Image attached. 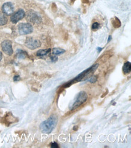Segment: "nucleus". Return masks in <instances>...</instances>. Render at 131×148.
Segmentation results:
<instances>
[{"label":"nucleus","mask_w":131,"mask_h":148,"mask_svg":"<svg viewBox=\"0 0 131 148\" xmlns=\"http://www.w3.org/2000/svg\"><path fill=\"white\" fill-rule=\"evenodd\" d=\"M58 123V118L55 115H52L47 120L43 121L40 125V129L43 133L49 134L55 128Z\"/></svg>","instance_id":"f257e3e1"},{"label":"nucleus","mask_w":131,"mask_h":148,"mask_svg":"<svg viewBox=\"0 0 131 148\" xmlns=\"http://www.w3.org/2000/svg\"><path fill=\"white\" fill-rule=\"evenodd\" d=\"M123 71L124 73H130L131 71V64L129 62H126L124 63L123 67Z\"/></svg>","instance_id":"9b49d317"},{"label":"nucleus","mask_w":131,"mask_h":148,"mask_svg":"<svg viewBox=\"0 0 131 148\" xmlns=\"http://www.w3.org/2000/svg\"><path fill=\"white\" fill-rule=\"evenodd\" d=\"M50 51H51L50 49H43V50H39L37 52L36 55H37V56H38V57H43V56H44V55H46L47 54H48Z\"/></svg>","instance_id":"f8f14e48"},{"label":"nucleus","mask_w":131,"mask_h":148,"mask_svg":"<svg viewBox=\"0 0 131 148\" xmlns=\"http://www.w3.org/2000/svg\"><path fill=\"white\" fill-rule=\"evenodd\" d=\"M51 147H54V148H58L59 146H58V145L56 143H52V144H51Z\"/></svg>","instance_id":"a211bd4d"},{"label":"nucleus","mask_w":131,"mask_h":148,"mask_svg":"<svg viewBox=\"0 0 131 148\" xmlns=\"http://www.w3.org/2000/svg\"><path fill=\"white\" fill-rule=\"evenodd\" d=\"M33 30V26L29 23H21L18 26V31L21 35L29 34L32 33Z\"/></svg>","instance_id":"20e7f679"},{"label":"nucleus","mask_w":131,"mask_h":148,"mask_svg":"<svg viewBox=\"0 0 131 148\" xmlns=\"http://www.w3.org/2000/svg\"><path fill=\"white\" fill-rule=\"evenodd\" d=\"M1 47L3 52L8 55H12L13 53L12 42L10 40H5L1 43Z\"/></svg>","instance_id":"423d86ee"},{"label":"nucleus","mask_w":131,"mask_h":148,"mask_svg":"<svg viewBox=\"0 0 131 148\" xmlns=\"http://www.w3.org/2000/svg\"><path fill=\"white\" fill-rule=\"evenodd\" d=\"M77 126H76V127H73V130H77Z\"/></svg>","instance_id":"412c9836"},{"label":"nucleus","mask_w":131,"mask_h":148,"mask_svg":"<svg viewBox=\"0 0 131 148\" xmlns=\"http://www.w3.org/2000/svg\"><path fill=\"white\" fill-rule=\"evenodd\" d=\"M98 27H99V24L98 23H93V24H92V30H97V29H98Z\"/></svg>","instance_id":"2eb2a0df"},{"label":"nucleus","mask_w":131,"mask_h":148,"mask_svg":"<svg viewBox=\"0 0 131 148\" xmlns=\"http://www.w3.org/2000/svg\"><path fill=\"white\" fill-rule=\"evenodd\" d=\"M20 76H18V75L15 76V77L14 78V81H18V80H20Z\"/></svg>","instance_id":"6ab92c4d"},{"label":"nucleus","mask_w":131,"mask_h":148,"mask_svg":"<svg viewBox=\"0 0 131 148\" xmlns=\"http://www.w3.org/2000/svg\"><path fill=\"white\" fill-rule=\"evenodd\" d=\"M64 52H65V51L64 49H62L60 48H54L53 49V54L55 55H61L62 53H64Z\"/></svg>","instance_id":"ddd939ff"},{"label":"nucleus","mask_w":131,"mask_h":148,"mask_svg":"<svg viewBox=\"0 0 131 148\" xmlns=\"http://www.w3.org/2000/svg\"><path fill=\"white\" fill-rule=\"evenodd\" d=\"M27 19L29 21L33 23H39V20H41L40 16L36 14L35 12H29L27 15Z\"/></svg>","instance_id":"1a4fd4ad"},{"label":"nucleus","mask_w":131,"mask_h":148,"mask_svg":"<svg viewBox=\"0 0 131 148\" xmlns=\"http://www.w3.org/2000/svg\"><path fill=\"white\" fill-rule=\"evenodd\" d=\"M8 21L7 17L6 16L5 14L0 12V26H4L7 24Z\"/></svg>","instance_id":"9d476101"},{"label":"nucleus","mask_w":131,"mask_h":148,"mask_svg":"<svg viewBox=\"0 0 131 148\" xmlns=\"http://www.w3.org/2000/svg\"><path fill=\"white\" fill-rule=\"evenodd\" d=\"M97 81V77H90V79H89V82L91 83H96Z\"/></svg>","instance_id":"dca6fc26"},{"label":"nucleus","mask_w":131,"mask_h":148,"mask_svg":"<svg viewBox=\"0 0 131 148\" xmlns=\"http://www.w3.org/2000/svg\"><path fill=\"white\" fill-rule=\"evenodd\" d=\"M25 45L29 49L33 50V49L39 47L41 45V43L38 40L34 39L33 38H28L25 42Z\"/></svg>","instance_id":"39448f33"},{"label":"nucleus","mask_w":131,"mask_h":148,"mask_svg":"<svg viewBox=\"0 0 131 148\" xmlns=\"http://www.w3.org/2000/svg\"><path fill=\"white\" fill-rule=\"evenodd\" d=\"M25 16V12L22 9H20L18 11H17L16 13L12 15V16L10 18L11 21L15 24L18 23L19 21L22 20V18Z\"/></svg>","instance_id":"0eeeda50"},{"label":"nucleus","mask_w":131,"mask_h":148,"mask_svg":"<svg viewBox=\"0 0 131 148\" xmlns=\"http://www.w3.org/2000/svg\"><path fill=\"white\" fill-rule=\"evenodd\" d=\"M97 67H98L97 64L92 66L88 69L85 70V71L79 74L78 76H77L73 80V82H74V83L77 82H81V81H83V80H86L87 78H90L92 76L93 73L97 69Z\"/></svg>","instance_id":"f03ea898"},{"label":"nucleus","mask_w":131,"mask_h":148,"mask_svg":"<svg viewBox=\"0 0 131 148\" xmlns=\"http://www.w3.org/2000/svg\"><path fill=\"white\" fill-rule=\"evenodd\" d=\"M2 10L4 14L7 15H12L14 12V5L11 3H6L3 4L2 7Z\"/></svg>","instance_id":"6e6552de"},{"label":"nucleus","mask_w":131,"mask_h":148,"mask_svg":"<svg viewBox=\"0 0 131 148\" xmlns=\"http://www.w3.org/2000/svg\"><path fill=\"white\" fill-rule=\"evenodd\" d=\"M50 58H51V60L53 61V62H56V61H58V57L54 54L53 55H52V56H51Z\"/></svg>","instance_id":"f3484780"},{"label":"nucleus","mask_w":131,"mask_h":148,"mask_svg":"<svg viewBox=\"0 0 131 148\" xmlns=\"http://www.w3.org/2000/svg\"><path fill=\"white\" fill-rule=\"evenodd\" d=\"M2 57H3V55H2V53L0 52V61L1 60V59H2Z\"/></svg>","instance_id":"aec40b11"},{"label":"nucleus","mask_w":131,"mask_h":148,"mask_svg":"<svg viewBox=\"0 0 131 148\" xmlns=\"http://www.w3.org/2000/svg\"><path fill=\"white\" fill-rule=\"evenodd\" d=\"M17 53H18V57L19 58H24L26 57V53L23 51L19 50Z\"/></svg>","instance_id":"4468645a"},{"label":"nucleus","mask_w":131,"mask_h":148,"mask_svg":"<svg viewBox=\"0 0 131 148\" xmlns=\"http://www.w3.org/2000/svg\"><path fill=\"white\" fill-rule=\"evenodd\" d=\"M87 99H88V95L86 94L85 92L82 91L79 92L76 97V100L73 104L71 110H73L78 108L82 104H83L87 100Z\"/></svg>","instance_id":"7ed1b4c3"}]
</instances>
